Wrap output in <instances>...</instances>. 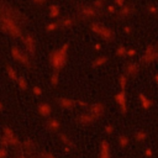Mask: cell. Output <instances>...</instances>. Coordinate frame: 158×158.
Masks as SVG:
<instances>
[{
    "label": "cell",
    "instance_id": "1",
    "mask_svg": "<svg viewBox=\"0 0 158 158\" xmlns=\"http://www.w3.org/2000/svg\"><path fill=\"white\" fill-rule=\"evenodd\" d=\"M27 22V17L19 9L4 0H0V32L20 38L23 36V25Z\"/></svg>",
    "mask_w": 158,
    "mask_h": 158
},
{
    "label": "cell",
    "instance_id": "2",
    "mask_svg": "<svg viewBox=\"0 0 158 158\" xmlns=\"http://www.w3.org/2000/svg\"><path fill=\"white\" fill-rule=\"evenodd\" d=\"M69 42H64L59 48H56L49 52L48 54V63L53 72H60L68 62V54H69Z\"/></svg>",
    "mask_w": 158,
    "mask_h": 158
},
{
    "label": "cell",
    "instance_id": "3",
    "mask_svg": "<svg viewBox=\"0 0 158 158\" xmlns=\"http://www.w3.org/2000/svg\"><path fill=\"white\" fill-rule=\"evenodd\" d=\"M89 28L94 35H96L98 37H100L105 42H112L114 38H115V32L110 27L105 26L104 23H101L99 21H95V20L90 21L89 22Z\"/></svg>",
    "mask_w": 158,
    "mask_h": 158
},
{
    "label": "cell",
    "instance_id": "4",
    "mask_svg": "<svg viewBox=\"0 0 158 158\" xmlns=\"http://www.w3.org/2000/svg\"><path fill=\"white\" fill-rule=\"evenodd\" d=\"M100 11H98L91 4H81L77 7V20L80 21H94L98 19Z\"/></svg>",
    "mask_w": 158,
    "mask_h": 158
},
{
    "label": "cell",
    "instance_id": "5",
    "mask_svg": "<svg viewBox=\"0 0 158 158\" xmlns=\"http://www.w3.org/2000/svg\"><path fill=\"white\" fill-rule=\"evenodd\" d=\"M158 60V47L154 44H148L141 57V63L149 64Z\"/></svg>",
    "mask_w": 158,
    "mask_h": 158
},
{
    "label": "cell",
    "instance_id": "6",
    "mask_svg": "<svg viewBox=\"0 0 158 158\" xmlns=\"http://www.w3.org/2000/svg\"><path fill=\"white\" fill-rule=\"evenodd\" d=\"M21 41L25 46L26 52L31 57H33L36 53V37L32 33H23V36L21 37Z\"/></svg>",
    "mask_w": 158,
    "mask_h": 158
},
{
    "label": "cell",
    "instance_id": "7",
    "mask_svg": "<svg viewBox=\"0 0 158 158\" xmlns=\"http://www.w3.org/2000/svg\"><path fill=\"white\" fill-rule=\"evenodd\" d=\"M116 105L118 106V111L121 115H126L127 114V95H126V90H121L118 93L115 94L114 96Z\"/></svg>",
    "mask_w": 158,
    "mask_h": 158
},
{
    "label": "cell",
    "instance_id": "8",
    "mask_svg": "<svg viewBox=\"0 0 158 158\" xmlns=\"http://www.w3.org/2000/svg\"><path fill=\"white\" fill-rule=\"evenodd\" d=\"M88 111L96 118H101L104 115H105V111H106V105L101 101H98V102H94V104H90L88 106Z\"/></svg>",
    "mask_w": 158,
    "mask_h": 158
},
{
    "label": "cell",
    "instance_id": "9",
    "mask_svg": "<svg viewBox=\"0 0 158 158\" xmlns=\"http://www.w3.org/2000/svg\"><path fill=\"white\" fill-rule=\"evenodd\" d=\"M96 121H98V120H96L89 111L81 112V114H79V115L77 116V122L80 123L81 126H91V125L95 123Z\"/></svg>",
    "mask_w": 158,
    "mask_h": 158
},
{
    "label": "cell",
    "instance_id": "10",
    "mask_svg": "<svg viewBox=\"0 0 158 158\" xmlns=\"http://www.w3.org/2000/svg\"><path fill=\"white\" fill-rule=\"evenodd\" d=\"M56 102L57 105L60 107V109H64V110H73L75 107V100L74 99H70V98H67V96H59L56 99Z\"/></svg>",
    "mask_w": 158,
    "mask_h": 158
},
{
    "label": "cell",
    "instance_id": "11",
    "mask_svg": "<svg viewBox=\"0 0 158 158\" xmlns=\"http://www.w3.org/2000/svg\"><path fill=\"white\" fill-rule=\"evenodd\" d=\"M139 72V64L137 62H128L126 65H125V69H123V74H126L128 78H135Z\"/></svg>",
    "mask_w": 158,
    "mask_h": 158
},
{
    "label": "cell",
    "instance_id": "12",
    "mask_svg": "<svg viewBox=\"0 0 158 158\" xmlns=\"http://www.w3.org/2000/svg\"><path fill=\"white\" fill-rule=\"evenodd\" d=\"M59 21V26H60V30H68V28H72L75 22L78 21L75 16H63V17H59L58 19Z\"/></svg>",
    "mask_w": 158,
    "mask_h": 158
},
{
    "label": "cell",
    "instance_id": "13",
    "mask_svg": "<svg viewBox=\"0 0 158 158\" xmlns=\"http://www.w3.org/2000/svg\"><path fill=\"white\" fill-rule=\"evenodd\" d=\"M98 158H111V146L107 139H102L100 142V149Z\"/></svg>",
    "mask_w": 158,
    "mask_h": 158
},
{
    "label": "cell",
    "instance_id": "14",
    "mask_svg": "<svg viewBox=\"0 0 158 158\" xmlns=\"http://www.w3.org/2000/svg\"><path fill=\"white\" fill-rule=\"evenodd\" d=\"M44 126H46V128H47L49 132H56V133H58L59 130H60V127H62L59 120L56 118V117H48V118L46 120Z\"/></svg>",
    "mask_w": 158,
    "mask_h": 158
},
{
    "label": "cell",
    "instance_id": "15",
    "mask_svg": "<svg viewBox=\"0 0 158 158\" xmlns=\"http://www.w3.org/2000/svg\"><path fill=\"white\" fill-rule=\"evenodd\" d=\"M138 101H139L141 107H142L143 110H146V111L151 110V109L153 107V105H154L153 100H152L149 96H147L146 94H143V93H139V94H138Z\"/></svg>",
    "mask_w": 158,
    "mask_h": 158
},
{
    "label": "cell",
    "instance_id": "16",
    "mask_svg": "<svg viewBox=\"0 0 158 158\" xmlns=\"http://www.w3.org/2000/svg\"><path fill=\"white\" fill-rule=\"evenodd\" d=\"M37 112H38L40 116H42L44 118H48L52 115V106L48 102H40L37 105Z\"/></svg>",
    "mask_w": 158,
    "mask_h": 158
},
{
    "label": "cell",
    "instance_id": "17",
    "mask_svg": "<svg viewBox=\"0 0 158 158\" xmlns=\"http://www.w3.org/2000/svg\"><path fill=\"white\" fill-rule=\"evenodd\" d=\"M133 12H135V9H133L131 5H126V4H125L123 6L120 7V10H117L116 15H117V17H120V19H126V17L131 16Z\"/></svg>",
    "mask_w": 158,
    "mask_h": 158
},
{
    "label": "cell",
    "instance_id": "18",
    "mask_svg": "<svg viewBox=\"0 0 158 158\" xmlns=\"http://www.w3.org/2000/svg\"><path fill=\"white\" fill-rule=\"evenodd\" d=\"M58 138H59V141L64 144L65 148H69L70 151H72V149H75V143H74V142L72 141V138H70L69 136H67L65 133L58 132Z\"/></svg>",
    "mask_w": 158,
    "mask_h": 158
},
{
    "label": "cell",
    "instance_id": "19",
    "mask_svg": "<svg viewBox=\"0 0 158 158\" xmlns=\"http://www.w3.org/2000/svg\"><path fill=\"white\" fill-rule=\"evenodd\" d=\"M60 16V6L58 4H51L48 6V17L52 20H57Z\"/></svg>",
    "mask_w": 158,
    "mask_h": 158
},
{
    "label": "cell",
    "instance_id": "20",
    "mask_svg": "<svg viewBox=\"0 0 158 158\" xmlns=\"http://www.w3.org/2000/svg\"><path fill=\"white\" fill-rule=\"evenodd\" d=\"M109 62V57H106V56H99V57H96V58H94L93 59V62H91V68H100V67H102V65H105L106 63Z\"/></svg>",
    "mask_w": 158,
    "mask_h": 158
},
{
    "label": "cell",
    "instance_id": "21",
    "mask_svg": "<svg viewBox=\"0 0 158 158\" xmlns=\"http://www.w3.org/2000/svg\"><path fill=\"white\" fill-rule=\"evenodd\" d=\"M5 72H6V75H7V78H9L10 80L16 81V79H17L19 74H17L16 69H15L10 63H6V64H5Z\"/></svg>",
    "mask_w": 158,
    "mask_h": 158
},
{
    "label": "cell",
    "instance_id": "22",
    "mask_svg": "<svg viewBox=\"0 0 158 158\" xmlns=\"http://www.w3.org/2000/svg\"><path fill=\"white\" fill-rule=\"evenodd\" d=\"M44 31H46L47 33H52V32H57V31H60L59 21H58V20H54V21H51V22H48V23L44 26Z\"/></svg>",
    "mask_w": 158,
    "mask_h": 158
},
{
    "label": "cell",
    "instance_id": "23",
    "mask_svg": "<svg viewBox=\"0 0 158 158\" xmlns=\"http://www.w3.org/2000/svg\"><path fill=\"white\" fill-rule=\"evenodd\" d=\"M10 53H11L12 59H14L15 62H17V63H19V62H20V59H21V56H22L23 51H21L19 46L14 44V46H11V48H10Z\"/></svg>",
    "mask_w": 158,
    "mask_h": 158
},
{
    "label": "cell",
    "instance_id": "24",
    "mask_svg": "<svg viewBox=\"0 0 158 158\" xmlns=\"http://www.w3.org/2000/svg\"><path fill=\"white\" fill-rule=\"evenodd\" d=\"M147 138H148V133H147L146 131H143V130H138V131H136L135 135H133V139H135L137 143H143Z\"/></svg>",
    "mask_w": 158,
    "mask_h": 158
},
{
    "label": "cell",
    "instance_id": "25",
    "mask_svg": "<svg viewBox=\"0 0 158 158\" xmlns=\"http://www.w3.org/2000/svg\"><path fill=\"white\" fill-rule=\"evenodd\" d=\"M117 144H118L120 148L126 149L130 146V137L127 135H120L117 137Z\"/></svg>",
    "mask_w": 158,
    "mask_h": 158
},
{
    "label": "cell",
    "instance_id": "26",
    "mask_svg": "<svg viewBox=\"0 0 158 158\" xmlns=\"http://www.w3.org/2000/svg\"><path fill=\"white\" fill-rule=\"evenodd\" d=\"M15 83H16V85L19 86V89L22 90V91H26V90L28 89V83H27V80H26V78H25L23 75H19Z\"/></svg>",
    "mask_w": 158,
    "mask_h": 158
},
{
    "label": "cell",
    "instance_id": "27",
    "mask_svg": "<svg viewBox=\"0 0 158 158\" xmlns=\"http://www.w3.org/2000/svg\"><path fill=\"white\" fill-rule=\"evenodd\" d=\"M21 148H23L26 152H33L36 149V146H35V142L31 138H25L23 142H22Z\"/></svg>",
    "mask_w": 158,
    "mask_h": 158
},
{
    "label": "cell",
    "instance_id": "28",
    "mask_svg": "<svg viewBox=\"0 0 158 158\" xmlns=\"http://www.w3.org/2000/svg\"><path fill=\"white\" fill-rule=\"evenodd\" d=\"M127 83H128V77H127L126 74H121V75L118 77V85H120V89H121V90H126Z\"/></svg>",
    "mask_w": 158,
    "mask_h": 158
},
{
    "label": "cell",
    "instance_id": "29",
    "mask_svg": "<svg viewBox=\"0 0 158 158\" xmlns=\"http://www.w3.org/2000/svg\"><path fill=\"white\" fill-rule=\"evenodd\" d=\"M9 139V144L11 146V147H14V148H20L21 146H22V142L20 141V138L15 135L14 137H11V138H7Z\"/></svg>",
    "mask_w": 158,
    "mask_h": 158
},
{
    "label": "cell",
    "instance_id": "30",
    "mask_svg": "<svg viewBox=\"0 0 158 158\" xmlns=\"http://www.w3.org/2000/svg\"><path fill=\"white\" fill-rule=\"evenodd\" d=\"M126 52H127V47L120 44V46H117V48L115 51V56L116 57H120V58H125L126 57Z\"/></svg>",
    "mask_w": 158,
    "mask_h": 158
},
{
    "label": "cell",
    "instance_id": "31",
    "mask_svg": "<svg viewBox=\"0 0 158 158\" xmlns=\"http://www.w3.org/2000/svg\"><path fill=\"white\" fill-rule=\"evenodd\" d=\"M49 83L52 86H57L59 84V72H52L49 77Z\"/></svg>",
    "mask_w": 158,
    "mask_h": 158
},
{
    "label": "cell",
    "instance_id": "32",
    "mask_svg": "<svg viewBox=\"0 0 158 158\" xmlns=\"http://www.w3.org/2000/svg\"><path fill=\"white\" fill-rule=\"evenodd\" d=\"M2 135H4L5 137H7V138H11V137L15 136V132H14V130H12L11 127L4 126V127H2Z\"/></svg>",
    "mask_w": 158,
    "mask_h": 158
},
{
    "label": "cell",
    "instance_id": "33",
    "mask_svg": "<svg viewBox=\"0 0 158 158\" xmlns=\"http://www.w3.org/2000/svg\"><path fill=\"white\" fill-rule=\"evenodd\" d=\"M91 5H93L98 11H101V10L104 9V6H105V0H94V1L91 2Z\"/></svg>",
    "mask_w": 158,
    "mask_h": 158
},
{
    "label": "cell",
    "instance_id": "34",
    "mask_svg": "<svg viewBox=\"0 0 158 158\" xmlns=\"http://www.w3.org/2000/svg\"><path fill=\"white\" fill-rule=\"evenodd\" d=\"M114 131H115V127H114L112 125H110V123L104 127V132H105L106 136H111V135L114 133Z\"/></svg>",
    "mask_w": 158,
    "mask_h": 158
},
{
    "label": "cell",
    "instance_id": "35",
    "mask_svg": "<svg viewBox=\"0 0 158 158\" xmlns=\"http://www.w3.org/2000/svg\"><path fill=\"white\" fill-rule=\"evenodd\" d=\"M0 146H1V147H5V148L10 147V144H9V139H7V137H5L4 135L0 137Z\"/></svg>",
    "mask_w": 158,
    "mask_h": 158
},
{
    "label": "cell",
    "instance_id": "36",
    "mask_svg": "<svg viewBox=\"0 0 158 158\" xmlns=\"http://www.w3.org/2000/svg\"><path fill=\"white\" fill-rule=\"evenodd\" d=\"M40 158H57L53 153H51V152H46V151H42L41 153H40Z\"/></svg>",
    "mask_w": 158,
    "mask_h": 158
},
{
    "label": "cell",
    "instance_id": "37",
    "mask_svg": "<svg viewBox=\"0 0 158 158\" xmlns=\"http://www.w3.org/2000/svg\"><path fill=\"white\" fill-rule=\"evenodd\" d=\"M31 90H32L33 95H36V96H41V95H42V89H41L38 85H33Z\"/></svg>",
    "mask_w": 158,
    "mask_h": 158
},
{
    "label": "cell",
    "instance_id": "38",
    "mask_svg": "<svg viewBox=\"0 0 158 158\" xmlns=\"http://www.w3.org/2000/svg\"><path fill=\"white\" fill-rule=\"evenodd\" d=\"M143 154L146 158H153V149L152 148H144Z\"/></svg>",
    "mask_w": 158,
    "mask_h": 158
},
{
    "label": "cell",
    "instance_id": "39",
    "mask_svg": "<svg viewBox=\"0 0 158 158\" xmlns=\"http://www.w3.org/2000/svg\"><path fill=\"white\" fill-rule=\"evenodd\" d=\"M106 11H107L109 14L114 15V14L117 12V9H116V6H114V5H107V6H106Z\"/></svg>",
    "mask_w": 158,
    "mask_h": 158
},
{
    "label": "cell",
    "instance_id": "40",
    "mask_svg": "<svg viewBox=\"0 0 158 158\" xmlns=\"http://www.w3.org/2000/svg\"><path fill=\"white\" fill-rule=\"evenodd\" d=\"M136 54H137L136 49H133V48H127V52H126V57H128V58H132V57H135Z\"/></svg>",
    "mask_w": 158,
    "mask_h": 158
},
{
    "label": "cell",
    "instance_id": "41",
    "mask_svg": "<svg viewBox=\"0 0 158 158\" xmlns=\"http://www.w3.org/2000/svg\"><path fill=\"white\" fill-rule=\"evenodd\" d=\"M75 106H79V107H88L89 104L86 101H83V100H75Z\"/></svg>",
    "mask_w": 158,
    "mask_h": 158
},
{
    "label": "cell",
    "instance_id": "42",
    "mask_svg": "<svg viewBox=\"0 0 158 158\" xmlns=\"http://www.w3.org/2000/svg\"><path fill=\"white\" fill-rule=\"evenodd\" d=\"M7 156H9L7 149L5 147H1L0 146V158H7Z\"/></svg>",
    "mask_w": 158,
    "mask_h": 158
},
{
    "label": "cell",
    "instance_id": "43",
    "mask_svg": "<svg viewBox=\"0 0 158 158\" xmlns=\"http://www.w3.org/2000/svg\"><path fill=\"white\" fill-rule=\"evenodd\" d=\"M32 2L36 5V6H42L47 2V0H32Z\"/></svg>",
    "mask_w": 158,
    "mask_h": 158
},
{
    "label": "cell",
    "instance_id": "44",
    "mask_svg": "<svg viewBox=\"0 0 158 158\" xmlns=\"http://www.w3.org/2000/svg\"><path fill=\"white\" fill-rule=\"evenodd\" d=\"M114 2H115V6L117 7H121L125 5V0H114Z\"/></svg>",
    "mask_w": 158,
    "mask_h": 158
},
{
    "label": "cell",
    "instance_id": "45",
    "mask_svg": "<svg viewBox=\"0 0 158 158\" xmlns=\"http://www.w3.org/2000/svg\"><path fill=\"white\" fill-rule=\"evenodd\" d=\"M148 12H149V14H157L158 10H157L156 7H153V6H149V7H148Z\"/></svg>",
    "mask_w": 158,
    "mask_h": 158
},
{
    "label": "cell",
    "instance_id": "46",
    "mask_svg": "<svg viewBox=\"0 0 158 158\" xmlns=\"http://www.w3.org/2000/svg\"><path fill=\"white\" fill-rule=\"evenodd\" d=\"M94 49H95V51H100V49H101V44H100V43H95V44H94Z\"/></svg>",
    "mask_w": 158,
    "mask_h": 158
},
{
    "label": "cell",
    "instance_id": "47",
    "mask_svg": "<svg viewBox=\"0 0 158 158\" xmlns=\"http://www.w3.org/2000/svg\"><path fill=\"white\" fill-rule=\"evenodd\" d=\"M125 32L128 35V33H131V27H128V26H126L125 27Z\"/></svg>",
    "mask_w": 158,
    "mask_h": 158
},
{
    "label": "cell",
    "instance_id": "48",
    "mask_svg": "<svg viewBox=\"0 0 158 158\" xmlns=\"http://www.w3.org/2000/svg\"><path fill=\"white\" fill-rule=\"evenodd\" d=\"M153 79H154V81H156V83L158 84V73H156V74H154V77H153Z\"/></svg>",
    "mask_w": 158,
    "mask_h": 158
},
{
    "label": "cell",
    "instance_id": "49",
    "mask_svg": "<svg viewBox=\"0 0 158 158\" xmlns=\"http://www.w3.org/2000/svg\"><path fill=\"white\" fill-rule=\"evenodd\" d=\"M4 109H5V106H4V104H2V101L0 100V111H4Z\"/></svg>",
    "mask_w": 158,
    "mask_h": 158
},
{
    "label": "cell",
    "instance_id": "50",
    "mask_svg": "<svg viewBox=\"0 0 158 158\" xmlns=\"http://www.w3.org/2000/svg\"><path fill=\"white\" fill-rule=\"evenodd\" d=\"M20 158H26V157H23V156H21V157H20Z\"/></svg>",
    "mask_w": 158,
    "mask_h": 158
}]
</instances>
